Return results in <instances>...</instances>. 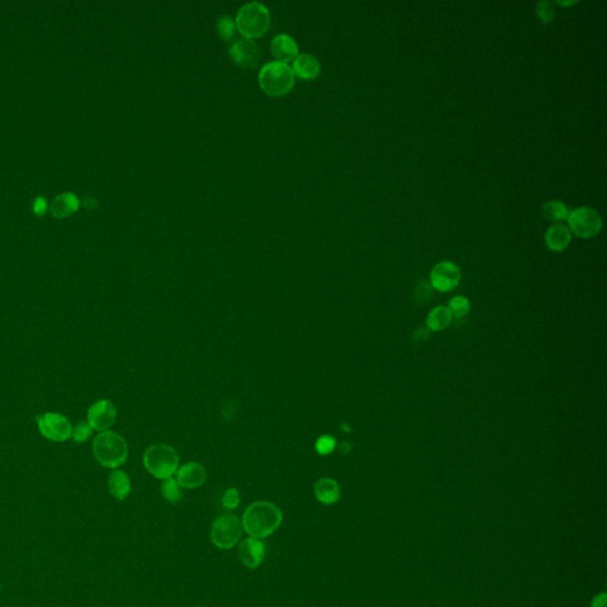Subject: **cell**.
Segmentation results:
<instances>
[{
    "label": "cell",
    "mask_w": 607,
    "mask_h": 607,
    "mask_svg": "<svg viewBox=\"0 0 607 607\" xmlns=\"http://www.w3.org/2000/svg\"><path fill=\"white\" fill-rule=\"evenodd\" d=\"M243 530L254 539H266L282 525V512L275 504L259 500L250 504L243 516Z\"/></svg>",
    "instance_id": "1"
},
{
    "label": "cell",
    "mask_w": 607,
    "mask_h": 607,
    "mask_svg": "<svg viewBox=\"0 0 607 607\" xmlns=\"http://www.w3.org/2000/svg\"><path fill=\"white\" fill-rule=\"evenodd\" d=\"M91 449L96 461L104 468L116 470L128 461V443L113 431L100 432L93 441Z\"/></svg>",
    "instance_id": "2"
},
{
    "label": "cell",
    "mask_w": 607,
    "mask_h": 607,
    "mask_svg": "<svg viewBox=\"0 0 607 607\" xmlns=\"http://www.w3.org/2000/svg\"><path fill=\"white\" fill-rule=\"evenodd\" d=\"M235 24L247 38L262 36L270 28V10L260 1H248L238 8Z\"/></svg>",
    "instance_id": "3"
},
{
    "label": "cell",
    "mask_w": 607,
    "mask_h": 607,
    "mask_svg": "<svg viewBox=\"0 0 607 607\" xmlns=\"http://www.w3.org/2000/svg\"><path fill=\"white\" fill-rule=\"evenodd\" d=\"M259 84L270 95H284L293 87V69L280 61L267 62L259 72Z\"/></svg>",
    "instance_id": "4"
},
{
    "label": "cell",
    "mask_w": 607,
    "mask_h": 607,
    "mask_svg": "<svg viewBox=\"0 0 607 607\" xmlns=\"http://www.w3.org/2000/svg\"><path fill=\"white\" fill-rule=\"evenodd\" d=\"M144 466L152 476L158 479H167L176 475L179 466V456L169 445H153L145 451Z\"/></svg>",
    "instance_id": "5"
},
{
    "label": "cell",
    "mask_w": 607,
    "mask_h": 607,
    "mask_svg": "<svg viewBox=\"0 0 607 607\" xmlns=\"http://www.w3.org/2000/svg\"><path fill=\"white\" fill-rule=\"evenodd\" d=\"M243 530V522L233 514H226L219 517L213 523L210 530L211 541L220 549L228 551L240 541Z\"/></svg>",
    "instance_id": "6"
},
{
    "label": "cell",
    "mask_w": 607,
    "mask_h": 607,
    "mask_svg": "<svg viewBox=\"0 0 607 607\" xmlns=\"http://www.w3.org/2000/svg\"><path fill=\"white\" fill-rule=\"evenodd\" d=\"M567 222L571 233L580 238H594L603 228L601 216L593 208L580 207L571 211Z\"/></svg>",
    "instance_id": "7"
},
{
    "label": "cell",
    "mask_w": 607,
    "mask_h": 607,
    "mask_svg": "<svg viewBox=\"0 0 607 607\" xmlns=\"http://www.w3.org/2000/svg\"><path fill=\"white\" fill-rule=\"evenodd\" d=\"M37 426L45 439L64 443L72 439V425L67 417L59 413H45L37 417Z\"/></svg>",
    "instance_id": "8"
},
{
    "label": "cell",
    "mask_w": 607,
    "mask_h": 607,
    "mask_svg": "<svg viewBox=\"0 0 607 607\" xmlns=\"http://www.w3.org/2000/svg\"><path fill=\"white\" fill-rule=\"evenodd\" d=\"M461 282V270L452 261H441L433 267L429 274V284L433 290L449 293L456 290Z\"/></svg>",
    "instance_id": "9"
},
{
    "label": "cell",
    "mask_w": 607,
    "mask_h": 607,
    "mask_svg": "<svg viewBox=\"0 0 607 607\" xmlns=\"http://www.w3.org/2000/svg\"><path fill=\"white\" fill-rule=\"evenodd\" d=\"M116 406L112 401L99 400L94 402L88 409L87 422L91 429L98 432L109 431L112 426L116 424Z\"/></svg>",
    "instance_id": "10"
},
{
    "label": "cell",
    "mask_w": 607,
    "mask_h": 607,
    "mask_svg": "<svg viewBox=\"0 0 607 607\" xmlns=\"http://www.w3.org/2000/svg\"><path fill=\"white\" fill-rule=\"evenodd\" d=\"M231 59L241 67H254L260 59V49L252 38H240L235 40L229 48Z\"/></svg>",
    "instance_id": "11"
},
{
    "label": "cell",
    "mask_w": 607,
    "mask_h": 607,
    "mask_svg": "<svg viewBox=\"0 0 607 607\" xmlns=\"http://www.w3.org/2000/svg\"><path fill=\"white\" fill-rule=\"evenodd\" d=\"M238 555L243 564L249 569H256L263 562L266 556L265 544L254 537H248L240 544Z\"/></svg>",
    "instance_id": "12"
},
{
    "label": "cell",
    "mask_w": 607,
    "mask_h": 607,
    "mask_svg": "<svg viewBox=\"0 0 607 607\" xmlns=\"http://www.w3.org/2000/svg\"><path fill=\"white\" fill-rule=\"evenodd\" d=\"M176 479L182 488H199L207 480V471L203 465L196 461H191L178 468L176 472Z\"/></svg>",
    "instance_id": "13"
},
{
    "label": "cell",
    "mask_w": 607,
    "mask_h": 607,
    "mask_svg": "<svg viewBox=\"0 0 607 607\" xmlns=\"http://www.w3.org/2000/svg\"><path fill=\"white\" fill-rule=\"evenodd\" d=\"M270 52L275 61L287 63L297 57L299 48L293 37L287 33H279L270 40Z\"/></svg>",
    "instance_id": "14"
},
{
    "label": "cell",
    "mask_w": 607,
    "mask_h": 607,
    "mask_svg": "<svg viewBox=\"0 0 607 607\" xmlns=\"http://www.w3.org/2000/svg\"><path fill=\"white\" fill-rule=\"evenodd\" d=\"M544 243L548 249L561 253L567 249L571 243V233L568 226L561 223H555L548 228L544 235Z\"/></svg>",
    "instance_id": "15"
},
{
    "label": "cell",
    "mask_w": 607,
    "mask_h": 607,
    "mask_svg": "<svg viewBox=\"0 0 607 607\" xmlns=\"http://www.w3.org/2000/svg\"><path fill=\"white\" fill-rule=\"evenodd\" d=\"M294 74L304 79H314L322 72V64L312 54H300L293 61Z\"/></svg>",
    "instance_id": "16"
},
{
    "label": "cell",
    "mask_w": 607,
    "mask_h": 607,
    "mask_svg": "<svg viewBox=\"0 0 607 607\" xmlns=\"http://www.w3.org/2000/svg\"><path fill=\"white\" fill-rule=\"evenodd\" d=\"M314 496L318 502L325 505H332L341 500V488L336 480L332 478H321L314 484Z\"/></svg>",
    "instance_id": "17"
},
{
    "label": "cell",
    "mask_w": 607,
    "mask_h": 607,
    "mask_svg": "<svg viewBox=\"0 0 607 607\" xmlns=\"http://www.w3.org/2000/svg\"><path fill=\"white\" fill-rule=\"evenodd\" d=\"M81 204L79 197L74 192H63L59 196H56L55 199H52L50 204V211L55 217L63 219L66 216L72 215V213L77 211Z\"/></svg>",
    "instance_id": "18"
},
{
    "label": "cell",
    "mask_w": 607,
    "mask_h": 607,
    "mask_svg": "<svg viewBox=\"0 0 607 607\" xmlns=\"http://www.w3.org/2000/svg\"><path fill=\"white\" fill-rule=\"evenodd\" d=\"M108 490L116 500H123L131 493V479L123 470H113L108 478Z\"/></svg>",
    "instance_id": "19"
},
{
    "label": "cell",
    "mask_w": 607,
    "mask_h": 607,
    "mask_svg": "<svg viewBox=\"0 0 607 607\" xmlns=\"http://www.w3.org/2000/svg\"><path fill=\"white\" fill-rule=\"evenodd\" d=\"M452 321V314L447 309V306H436L427 314L425 326L432 334L433 332H441L451 325Z\"/></svg>",
    "instance_id": "20"
},
{
    "label": "cell",
    "mask_w": 607,
    "mask_h": 607,
    "mask_svg": "<svg viewBox=\"0 0 607 607\" xmlns=\"http://www.w3.org/2000/svg\"><path fill=\"white\" fill-rule=\"evenodd\" d=\"M544 219L551 222H564L567 221L571 211L568 210L567 206L560 201H551L544 204L542 208Z\"/></svg>",
    "instance_id": "21"
},
{
    "label": "cell",
    "mask_w": 607,
    "mask_h": 607,
    "mask_svg": "<svg viewBox=\"0 0 607 607\" xmlns=\"http://www.w3.org/2000/svg\"><path fill=\"white\" fill-rule=\"evenodd\" d=\"M447 309H449L450 312L452 314L453 318L461 319V318L466 317L470 314L471 302L468 300V297L459 294V295H454V297L451 298V300L447 304Z\"/></svg>",
    "instance_id": "22"
},
{
    "label": "cell",
    "mask_w": 607,
    "mask_h": 607,
    "mask_svg": "<svg viewBox=\"0 0 607 607\" xmlns=\"http://www.w3.org/2000/svg\"><path fill=\"white\" fill-rule=\"evenodd\" d=\"M162 495L170 503H178L183 497L182 486L179 485L178 482L174 477L167 478V479L164 480L163 484H162Z\"/></svg>",
    "instance_id": "23"
},
{
    "label": "cell",
    "mask_w": 607,
    "mask_h": 607,
    "mask_svg": "<svg viewBox=\"0 0 607 607\" xmlns=\"http://www.w3.org/2000/svg\"><path fill=\"white\" fill-rule=\"evenodd\" d=\"M433 287L429 282H419L413 291V299L417 305L429 304L433 295Z\"/></svg>",
    "instance_id": "24"
},
{
    "label": "cell",
    "mask_w": 607,
    "mask_h": 607,
    "mask_svg": "<svg viewBox=\"0 0 607 607\" xmlns=\"http://www.w3.org/2000/svg\"><path fill=\"white\" fill-rule=\"evenodd\" d=\"M93 431L94 429H91L87 421H81L75 427H72V439L76 444H84L91 439Z\"/></svg>",
    "instance_id": "25"
},
{
    "label": "cell",
    "mask_w": 607,
    "mask_h": 607,
    "mask_svg": "<svg viewBox=\"0 0 607 607\" xmlns=\"http://www.w3.org/2000/svg\"><path fill=\"white\" fill-rule=\"evenodd\" d=\"M336 446H337L336 438L329 436V434L318 438L316 445H314L316 451L321 456H329L336 450Z\"/></svg>",
    "instance_id": "26"
},
{
    "label": "cell",
    "mask_w": 607,
    "mask_h": 607,
    "mask_svg": "<svg viewBox=\"0 0 607 607\" xmlns=\"http://www.w3.org/2000/svg\"><path fill=\"white\" fill-rule=\"evenodd\" d=\"M235 29H236V24H235L233 18L229 16L220 17L219 20H217V30H219V33L222 38L226 40H231V37L234 36Z\"/></svg>",
    "instance_id": "27"
},
{
    "label": "cell",
    "mask_w": 607,
    "mask_h": 607,
    "mask_svg": "<svg viewBox=\"0 0 607 607\" xmlns=\"http://www.w3.org/2000/svg\"><path fill=\"white\" fill-rule=\"evenodd\" d=\"M555 8L553 3L549 1H540L536 5V15L544 23H551L555 17Z\"/></svg>",
    "instance_id": "28"
},
{
    "label": "cell",
    "mask_w": 607,
    "mask_h": 607,
    "mask_svg": "<svg viewBox=\"0 0 607 607\" xmlns=\"http://www.w3.org/2000/svg\"><path fill=\"white\" fill-rule=\"evenodd\" d=\"M223 507L226 510H233L240 505V492L234 488H229L222 497Z\"/></svg>",
    "instance_id": "29"
},
{
    "label": "cell",
    "mask_w": 607,
    "mask_h": 607,
    "mask_svg": "<svg viewBox=\"0 0 607 607\" xmlns=\"http://www.w3.org/2000/svg\"><path fill=\"white\" fill-rule=\"evenodd\" d=\"M431 335H432V332L426 326H419L410 335V341L415 344V346H421V344H424L426 341H429Z\"/></svg>",
    "instance_id": "30"
},
{
    "label": "cell",
    "mask_w": 607,
    "mask_h": 607,
    "mask_svg": "<svg viewBox=\"0 0 607 607\" xmlns=\"http://www.w3.org/2000/svg\"><path fill=\"white\" fill-rule=\"evenodd\" d=\"M47 208H48V203L45 201L43 196H38L35 199V202H33V206H32V209L33 211L36 213L37 215H43L45 211H47Z\"/></svg>",
    "instance_id": "31"
},
{
    "label": "cell",
    "mask_w": 607,
    "mask_h": 607,
    "mask_svg": "<svg viewBox=\"0 0 607 607\" xmlns=\"http://www.w3.org/2000/svg\"><path fill=\"white\" fill-rule=\"evenodd\" d=\"M607 595L606 593H600L595 595L592 599L591 607H606Z\"/></svg>",
    "instance_id": "32"
},
{
    "label": "cell",
    "mask_w": 607,
    "mask_h": 607,
    "mask_svg": "<svg viewBox=\"0 0 607 607\" xmlns=\"http://www.w3.org/2000/svg\"><path fill=\"white\" fill-rule=\"evenodd\" d=\"M84 206H87L88 208H94L96 206V199L87 197V199H84Z\"/></svg>",
    "instance_id": "33"
},
{
    "label": "cell",
    "mask_w": 607,
    "mask_h": 607,
    "mask_svg": "<svg viewBox=\"0 0 607 607\" xmlns=\"http://www.w3.org/2000/svg\"><path fill=\"white\" fill-rule=\"evenodd\" d=\"M341 451L343 453L350 452V451H351V445H350L349 443H343V444L341 445Z\"/></svg>",
    "instance_id": "34"
},
{
    "label": "cell",
    "mask_w": 607,
    "mask_h": 607,
    "mask_svg": "<svg viewBox=\"0 0 607 607\" xmlns=\"http://www.w3.org/2000/svg\"><path fill=\"white\" fill-rule=\"evenodd\" d=\"M341 429L346 431V433H349L351 429H350L349 426L346 425V424H341Z\"/></svg>",
    "instance_id": "35"
}]
</instances>
